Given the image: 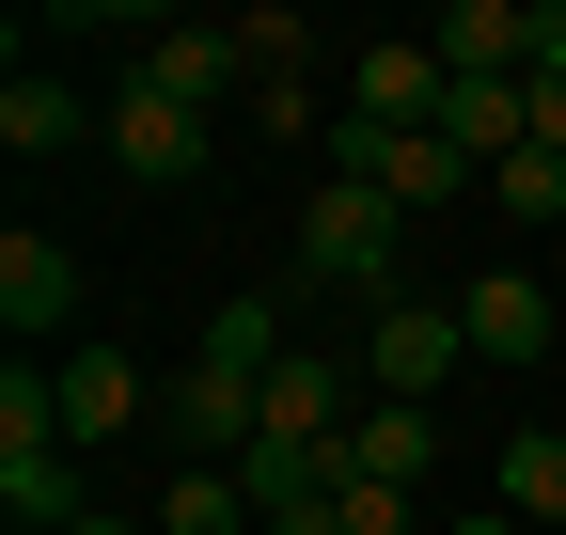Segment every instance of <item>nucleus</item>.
Masks as SVG:
<instances>
[{
	"label": "nucleus",
	"instance_id": "nucleus-1",
	"mask_svg": "<svg viewBox=\"0 0 566 535\" xmlns=\"http://www.w3.org/2000/svg\"><path fill=\"white\" fill-rule=\"evenodd\" d=\"M394 237H409V206L394 189H315L300 206V284H346V300H409V268H394Z\"/></svg>",
	"mask_w": 566,
	"mask_h": 535
},
{
	"label": "nucleus",
	"instance_id": "nucleus-2",
	"mask_svg": "<svg viewBox=\"0 0 566 535\" xmlns=\"http://www.w3.org/2000/svg\"><path fill=\"white\" fill-rule=\"evenodd\" d=\"M158 441L189 457V473H237V457L268 441V394L221 378V363H174V378H158Z\"/></svg>",
	"mask_w": 566,
	"mask_h": 535
},
{
	"label": "nucleus",
	"instance_id": "nucleus-3",
	"mask_svg": "<svg viewBox=\"0 0 566 535\" xmlns=\"http://www.w3.org/2000/svg\"><path fill=\"white\" fill-rule=\"evenodd\" d=\"M472 363V331H457V300H363V378L394 394V410H424Z\"/></svg>",
	"mask_w": 566,
	"mask_h": 535
},
{
	"label": "nucleus",
	"instance_id": "nucleus-4",
	"mask_svg": "<svg viewBox=\"0 0 566 535\" xmlns=\"http://www.w3.org/2000/svg\"><path fill=\"white\" fill-rule=\"evenodd\" d=\"M95 143H111L142 189H189V174H205V111H189V95H158V80H126V95L95 111Z\"/></svg>",
	"mask_w": 566,
	"mask_h": 535
},
{
	"label": "nucleus",
	"instance_id": "nucleus-5",
	"mask_svg": "<svg viewBox=\"0 0 566 535\" xmlns=\"http://www.w3.org/2000/svg\"><path fill=\"white\" fill-rule=\"evenodd\" d=\"M0 331H17V363L48 347V331H80V252H63V237H0Z\"/></svg>",
	"mask_w": 566,
	"mask_h": 535
},
{
	"label": "nucleus",
	"instance_id": "nucleus-6",
	"mask_svg": "<svg viewBox=\"0 0 566 535\" xmlns=\"http://www.w3.org/2000/svg\"><path fill=\"white\" fill-rule=\"evenodd\" d=\"M142 80H158V95H189V111H221V95H252V48H237V17H158Z\"/></svg>",
	"mask_w": 566,
	"mask_h": 535
},
{
	"label": "nucleus",
	"instance_id": "nucleus-7",
	"mask_svg": "<svg viewBox=\"0 0 566 535\" xmlns=\"http://www.w3.org/2000/svg\"><path fill=\"white\" fill-rule=\"evenodd\" d=\"M0 504H17V535L95 520V504H80V441H63V426H0Z\"/></svg>",
	"mask_w": 566,
	"mask_h": 535
},
{
	"label": "nucleus",
	"instance_id": "nucleus-8",
	"mask_svg": "<svg viewBox=\"0 0 566 535\" xmlns=\"http://www.w3.org/2000/svg\"><path fill=\"white\" fill-rule=\"evenodd\" d=\"M457 331H472V363H551V284L488 268V284H457Z\"/></svg>",
	"mask_w": 566,
	"mask_h": 535
},
{
	"label": "nucleus",
	"instance_id": "nucleus-9",
	"mask_svg": "<svg viewBox=\"0 0 566 535\" xmlns=\"http://www.w3.org/2000/svg\"><path fill=\"white\" fill-rule=\"evenodd\" d=\"M424 457H441V426H424V410H394V394H378V410H363V426L331 441V489H424Z\"/></svg>",
	"mask_w": 566,
	"mask_h": 535
},
{
	"label": "nucleus",
	"instance_id": "nucleus-10",
	"mask_svg": "<svg viewBox=\"0 0 566 535\" xmlns=\"http://www.w3.org/2000/svg\"><path fill=\"white\" fill-rule=\"evenodd\" d=\"M424 48H441V80H535V17L520 0H457Z\"/></svg>",
	"mask_w": 566,
	"mask_h": 535
},
{
	"label": "nucleus",
	"instance_id": "nucleus-11",
	"mask_svg": "<svg viewBox=\"0 0 566 535\" xmlns=\"http://www.w3.org/2000/svg\"><path fill=\"white\" fill-rule=\"evenodd\" d=\"M346 426H363V410H346V363H315V347H283V363H268V441H315V457H331Z\"/></svg>",
	"mask_w": 566,
	"mask_h": 535
},
{
	"label": "nucleus",
	"instance_id": "nucleus-12",
	"mask_svg": "<svg viewBox=\"0 0 566 535\" xmlns=\"http://www.w3.org/2000/svg\"><path fill=\"white\" fill-rule=\"evenodd\" d=\"M48 378H63V441H126L142 426V363L126 347H63Z\"/></svg>",
	"mask_w": 566,
	"mask_h": 535
},
{
	"label": "nucleus",
	"instance_id": "nucleus-13",
	"mask_svg": "<svg viewBox=\"0 0 566 535\" xmlns=\"http://www.w3.org/2000/svg\"><path fill=\"white\" fill-rule=\"evenodd\" d=\"M441 48H424V32H394V48H363V95H346V111H378V126H441Z\"/></svg>",
	"mask_w": 566,
	"mask_h": 535
},
{
	"label": "nucleus",
	"instance_id": "nucleus-14",
	"mask_svg": "<svg viewBox=\"0 0 566 535\" xmlns=\"http://www.w3.org/2000/svg\"><path fill=\"white\" fill-rule=\"evenodd\" d=\"M488 504L535 520V535H566V426H520V441H504V473H488Z\"/></svg>",
	"mask_w": 566,
	"mask_h": 535
},
{
	"label": "nucleus",
	"instance_id": "nucleus-15",
	"mask_svg": "<svg viewBox=\"0 0 566 535\" xmlns=\"http://www.w3.org/2000/svg\"><path fill=\"white\" fill-rule=\"evenodd\" d=\"M80 126H95V111L63 95L48 63H17V80H0V143H17V158H63V143H80Z\"/></svg>",
	"mask_w": 566,
	"mask_h": 535
},
{
	"label": "nucleus",
	"instance_id": "nucleus-16",
	"mask_svg": "<svg viewBox=\"0 0 566 535\" xmlns=\"http://www.w3.org/2000/svg\"><path fill=\"white\" fill-rule=\"evenodd\" d=\"M189 363H221V378H252V394H268V363H283V300H221Z\"/></svg>",
	"mask_w": 566,
	"mask_h": 535
},
{
	"label": "nucleus",
	"instance_id": "nucleus-17",
	"mask_svg": "<svg viewBox=\"0 0 566 535\" xmlns=\"http://www.w3.org/2000/svg\"><path fill=\"white\" fill-rule=\"evenodd\" d=\"M158 535H252V489L237 473H174L158 489Z\"/></svg>",
	"mask_w": 566,
	"mask_h": 535
},
{
	"label": "nucleus",
	"instance_id": "nucleus-18",
	"mask_svg": "<svg viewBox=\"0 0 566 535\" xmlns=\"http://www.w3.org/2000/svg\"><path fill=\"white\" fill-rule=\"evenodd\" d=\"M488 206H520V221H566V158H551V143H520L504 174H488Z\"/></svg>",
	"mask_w": 566,
	"mask_h": 535
},
{
	"label": "nucleus",
	"instance_id": "nucleus-19",
	"mask_svg": "<svg viewBox=\"0 0 566 535\" xmlns=\"http://www.w3.org/2000/svg\"><path fill=\"white\" fill-rule=\"evenodd\" d=\"M237 111H252V126H268V143H283V158H300V143H315V95H300V80H252V95H237Z\"/></svg>",
	"mask_w": 566,
	"mask_h": 535
},
{
	"label": "nucleus",
	"instance_id": "nucleus-20",
	"mask_svg": "<svg viewBox=\"0 0 566 535\" xmlns=\"http://www.w3.org/2000/svg\"><path fill=\"white\" fill-rule=\"evenodd\" d=\"M331 535H409V489H331Z\"/></svg>",
	"mask_w": 566,
	"mask_h": 535
},
{
	"label": "nucleus",
	"instance_id": "nucleus-21",
	"mask_svg": "<svg viewBox=\"0 0 566 535\" xmlns=\"http://www.w3.org/2000/svg\"><path fill=\"white\" fill-rule=\"evenodd\" d=\"M520 111H535V143L566 158V63H535V80H520Z\"/></svg>",
	"mask_w": 566,
	"mask_h": 535
},
{
	"label": "nucleus",
	"instance_id": "nucleus-22",
	"mask_svg": "<svg viewBox=\"0 0 566 535\" xmlns=\"http://www.w3.org/2000/svg\"><path fill=\"white\" fill-rule=\"evenodd\" d=\"M441 535H535V520H504V504H472V520H441Z\"/></svg>",
	"mask_w": 566,
	"mask_h": 535
},
{
	"label": "nucleus",
	"instance_id": "nucleus-23",
	"mask_svg": "<svg viewBox=\"0 0 566 535\" xmlns=\"http://www.w3.org/2000/svg\"><path fill=\"white\" fill-rule=\"evenodd\" d=\"M63 535H158V520H111V504H95V520H63Z\"/></svg>",
	"mask_w": 566,
	"mask_h": 535
}]
</instances>
